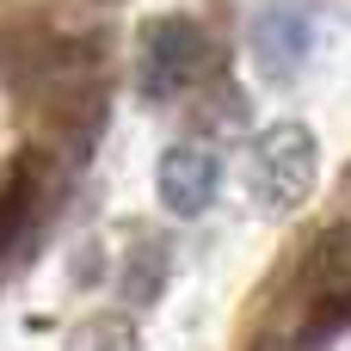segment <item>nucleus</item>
<instances>
[{"instance_id":"f03ea898","label":"nucleus","mask_w":351,"mask_h":351,"mask_svg":"<svg viewBox=\"0 0 351 351\" xmlns=\"http://www.w3.org/2000/svg\"><path fill=\"white\" fill-rule=\"evenodd\" d=\"M210 62H216L210 31H204L197 19H185V12H167V19H154V25L142 31L136 86H142V99H173V93H185V86H197V80L210 74Z\"/></svg>"},{"instance_id":"1a4fd4ad","label":"nucleus","mask_w":351,"mask_h":351,"mask_svg":"<svg viewBox=\"0 0 351 351\" xmlns=\"http://www.w3.org/2000/svg\"><path fill=\"white\" fill-rule=\"evenodd\" d=\"M346 327H351V290L346 296H321L315 315H308V327H302V351H321L327 339H339Z\"/></svg>"},{"instance_id":"0eeeda50","label":"nucleus","mask_w":351,"mask_h":351,"mask_svg":"<svg viewBox=\"0 0 351 351\" xmlns=\"http://www.w3.org/2000/svg\"><path fill=\"white\" fill-rule=\"evenodd\" d=\"M302 271H308L327 296H346V290H351V228H327V234L308 247Z\"/></svg>"},{"instance_id":"423d86ee","label":"nucleus","mask_w":351,"mask_h":351,"mask_svg":"<svg viewBox=\"0 0 351 351\" xmlns=\"http://www.w3.org/2000/svg\"><path fill=\"white\" fill-rule=\"evenodd\" d=\"M160 284H167V241L142 234V241L123 253V302L148 308V302L160 296Z\"/></svg>"},{"instance_id":"7ed1b4c3","label":"nucleus","mask_w":351,"mask_h":351,"mask_svg":"<svg viewBox=\"0 0 351 351\" xmlns=\"http://www.w3.org/2000/svg\"><path fill=\"white\" fill-rule=\"evenodd\" d=\"M247 43H253V62H259L265 80H296V68L315 49V12L302 0H265L253 12Z\"/></svg>"},{"instance_id":"39448f33","label":"nucleus","mask_w":351,"mask_h":351,"mask_svg":"<svg viewBox=\"0 0 351 351\" xmlns=\"http://www.w3.org/2000/svg\"><path fill=\"white\" fill-rule=\"evenodd\" d=\"M43 197H49V167H43V154H25L12 167V179L0 185V253H12L25 241V228L43 216Z\"/></svg>"},{"instance_id":"6e6552de","label":"nucleus","mask_w":351,"mask_h":351,"mask_svg":"<svg viewBox=\"0 0 351 351\" xmlns=\"http://www.w3.org/2000/svg\"><path fill=\"white\" fill-rule=\"evenodd\" d=\"M68 351H136V327L123 315H86L68 333Z\"/></svg>"},{"instance_id":"20e7f679","label":"nucleus","mask_w":351,"mask_h":351,"mask_svg":"<svg viewBox=\"0 0 351 351\" xmlns=\"http://www.w3.org/2000/svg\"><path fill=\"white\" fill-rule=\"evenodd\" d=\"M216 185H222V167L197 142H173L160 154V167H154V191H160L167 216H204L216 204Z\"/></svg>"},{"instance_id":"f257e3e1","label":"nucleus","mask_w":351,"mask_h":351,"mask_svg":"<svg viewBox=\"0 0 351 351\" xmlns=\"http://www.w3.org/2000/svg\"><path fill=\"white\" fill-rule=\"evenodd\" d=\"M253 197H259V210H271V216H290V210H302L308 204V191H315V173H321V148H315V130L308 123H296V117H284V123H271V130H259L253 136Z\"/></svg>"}]
</instances>
